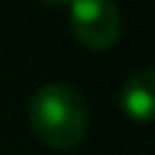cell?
Returning a JSON list of instances; mask_svg holds the SVG:
<instances>
[{"label":"cell","instance_id":"3","mask_svg":"<svg viewBox=\"0 0 155 155\" xmlns=\"http://www.w3.org/2000/svg\"><path fill=\"white\" fill-rule=\"evenodd\" d=\"M120 106L134 120H155V65L134 71L120 87Z\"/></svg>","mask_w":155,"mask_h":155},{"label":"cell","instance_id":"2","mask_svg":"<svg viewBox=\"0 0 155 155\" xmlns=\"http://www.w3.org/2000/svg\"><path fill=\"white\" fill-rule=\"evenodd\" d=\"M68 22L87 49H109L123 33V14L112 0H76L68 5Z\"/></svg>","mask_w":155,"mask_h":155},{"label":"cell","instance_id":"1","mask_svg":"<svg viewBox=\"0 0 155 155\" xmlns=\"http://www.w3.org/2000/svg\"><path fill=\"white\" fill-rule=\"evenodd\" d=\"M27 117H30L35 136L54 150H68L79 144L87 131L84 98L79 95L76 87L65 82L41 84L30 98Z\"/></svg>","mask_w":155,"mask_h":155}]
</instances>
